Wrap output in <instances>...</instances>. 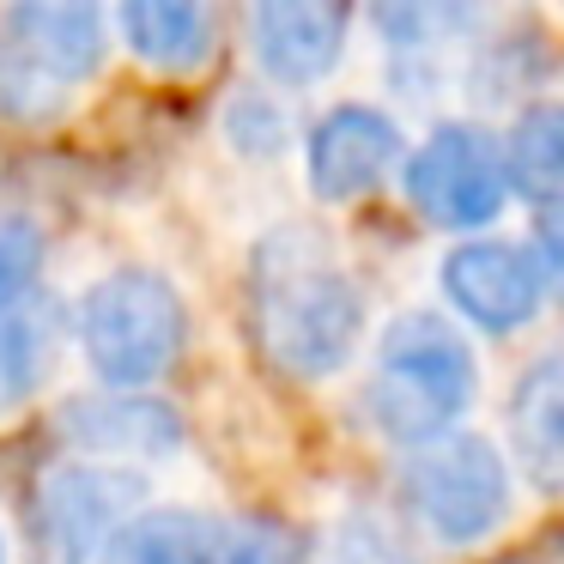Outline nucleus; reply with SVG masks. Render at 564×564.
Here are the masks:
<instances>
[{
	"label": "nucleus",
	"instance_id": "obj_8",
	"mask_svg": "<svg viewBox=\"0 0 564 564\" xmlns=\"http://www.w3.org/2000/svg\"><path fill=\"white\" fill-rule=\"evenodd\" d=\"M406 159L401 122L377 104H334L304 140V176L310 195L328 207H352V200L377 195Z\"/></svg>",
	"mask_w": 564,
	"mask_h": 564
},
{
	"label": "nucleus",
	"instance_id": "obj_2",
	"mask_svg": "<svg viewBox=\"0 0 564 564\" xmlns=\"http://www.w3.org/2000/svg\"><path fill=\"white\" fill-rule=\"evenodd\" d=\"M479 394V358L467 334L437 310H406L382 328L377 358L365 382V419L394 449L443 437L462 425V413Z\"/></svg>",
	"mask_w": 564,
	"mask_h": 564
},
{
	"label": "nucleus",
	"instance_id": "obj_5",
	"mask_svg": "<svg viewBox=\"0 0 564 564\" xmlns=\"http://www.w3.org/2000/svg\"><path fill=\"white\" fill-rule=\"evenodd\" d=\"M401 195L437 231H491L510 207V176H503V147L479 122H443L401 159Z\"/></svg>",
	"mask_w": 564,
	"mask_h": 564
},
{
	"label": "nucleus",
	"instance_id": "obj_7",
	"mask_svg": "<svg viewBox=\"0 0 564 564\" xmlns=\"http://www.w3.org/2000/svg\"><path fill=\"white\" fill-rule=\"evenodd\" d=\"M140 510V479L122 462H67L37 486V546L50 564H91L110 528Z\"/></svg>",
	"mask_w": 564,
	"mask_h": 564
},
{
	"label": "nucleus",
	"instance_id": "obj_6",
	"mask_svg": "<svg viewBox=\"0 0 564 564\" xmlns=\"http://www.w3.org/2000/svg\"><path fill=\"white\" fill-rule=\"evenodd\" d=\"M437 285L455 316L479 334H522L546 310V285H540L528 243L491 231H474L467 243H455L437 268Z\"/></svg>",
	"mask_w": 564,
	"mask_h": 564
},
{
	"label": "nucleus",
	"instance_id": "obj_19",
	"mask_svg": "<svg viewBox=\"0 0 564 564\" xmlns=\"http://www.w3.org/2000/svg\"><path fill=\"white\" fill-rule=\"evenodd\" d=\"M37 261H43L37 225H25V219H0V297L25 292V285L37 280Z\"/></svg>",
	"mask_w": 564,
	"mask_h": 564
},
{
	"label": "nucleus",
	"instance_id": "obj_17",
	"mask_svg": "<svg viewBox=\"0 0 564 564\" xmlns=\"http://www.w3.org/2000/svg\"><path fill=\"white\" fill-rule=\"evenodd\" d=\"M491 0H370V25L394 55H443L486 25Z\"/></svg>",
	"mask_w": 564,
	"mask_h": 564
},
{
	"label": "nucleus",
	"instance_id": "obj_10",
	"mask_svg": "<svg viewBox=\"0 0 564 564\" xmlns=\"http://www.w3.org/2000/svg\"><path fill=\"white\" fill-rule=\"evenodd\" d=\"M62 431L91 462H159V455L183 449V413L147 389L79 394L62 406Z\"/></svg>",
	"mask_w": 564,
	"mask_h": 564
},
{
	"label": "nucleus",
	"instance_id": "obj_13",
	"mask_svg": "<svg viewBox=\"0 0 564 564\" xmlns=\"http://www.w3.org/2000/svg\"><path fill=\"white\" fill-rule=\"evenodd\" d=\"M510 455L516 474L546 498H564V346L540 352L510 394Z\"/></svg>",
	"mask_w": 564,
	"mask_h": 564
},
{
	"label": "nucleus",
	"instance_id": "obj_3",
	"mask_svg": "<svg viewBox=\"0 0 564 564\" xmlns=\"http://www.w3.org/2000/svg\"><path fill=\"white\" fill-rule=\"evenodd\" d=\"M74 340L104 389H152L188 346V304L171 273L110 268L74 310Z\"/></svg>",
	"mask_w": 564,
	"mask_h": 564
},
{
	"label": "nucleus",
	"instance_id": "obj_22",
	"mask_svg": "<svg viewBox=\"0 0 564 564\" xmlns=\"http://www.w3.org/2000/svg\"><path fill=\"white\" fill-rule=\"evenodd\" d=\"M0 564H7V534H0Z\"/></svg>",
	"mask_w": 564,
	"mask_h": 564
},
{
	"label": "nucleus",
	"instance_id": "obj_15",
	"mask_svg": "<svg viewBox=\"0 0 564 564\" xmlns=\"http://www.w3.org/2000/svg\"><path fill=\"white\" fill-rule=\"evenodd\" d=\"M219 540L225 534L213 528V516L188 503H152V510H128L91 564H213Z\"/></svg>",
	"mask_w": 564,
	"mask_h": 564
},
{
	"label": "nucleus",
	"instance_id": "obj_9",
	"mask_svg": "<svg viewBox=\"0 0 564 564\" xmlns=\"http://www.w3.org/2000/svg\"><path fill=\"white\" fill-rule=\"evenodd\" d=\"M346 25H352L346 0H249L256 67L285 91H310L340 67Z\"/></svg>",
	"mask_w": 564,
	"mask_h": 564
},
{
	"label": "nucleus",
	"instance_id": "obj_11",
	"mask_svg": "<svg viewBox=\"0 0 564 564\" xmlns=\"http://www.w3.org/2000/svg\"><path fill=\"white\" fill-rule=\"evenodd\" d=\"M0 31L19 43L43 79L62 91L86 86L110 55V25H104V0H13V13L0 19Z\"/></svg>",
	"mask_w": 564,
	"mask_h": 564
},
{
	"label": "nucleus",
	"instance_id": "obj_20",
	"mask_svg": "<svg viewBox=\"0 0 564 564\" xmlns=\"http://www.w3.org/2000/svg\"><path fill=\"white\" fill-rule=\"evenodd\" d=\"M528 256H534V268H540L546 297H552V304H564V207L540 213L534 237H528Z\"/></svg>",
	"mask_w": 564,
	"mask_h": 564
},
{
	"label": "nucleus",
	"instance_id": "obj_12",
	"mask_svg": "<svg viewBox=\"0 0 564 564\" xmlns=\"http://www.w3.org/2000/svg\"><path fill=\"white\" fill-rule=\"evenodd\" d=\"M122 50L159 79H195L219 50V0H122Z\"/></svg>",
	"mask_w": 564,
	"mask_h": 564
},
{
	"label": "nucleus",
	"instance_id": "obj_16",
	"mask_svg": "<svg viewBox=\"0 0 564 564\" xmlns=\"http://www.w3.org/2000/svg\"><path fill=\"white\" fill-rule=\"evenodd\" d=\"M503 147V176H510V195L528 200L534 213L564 207V104L540 98L522 104V116L510 122Z\"/></svg>",
	"mask_w": 564,
	"mask_h": 564
},
{
	"label": "nucleus",
	"instance_id": "obj_18",
	"mask_svg": "<svg viewBox=\"0 0 564 564\" xmlns=\"http://www.w3.org/2000/svg\"><path fill=\"white\" fill-rule=\"evenodd\" d=\"M67 110V91L55 79H43L37 67L19 55V43L0 31V116L7 122H50Z\"/></svg>",
	"mask_w": 564,
	"mask_h": 564
},
{
	"label": "nucleus",
	"instance_id": "obj_4",
	"mask_svg": "<svg viewBox=\"0 0 564 564\" xmlns=\"http://www.w3.org/2000/svg\"><path fill=\"white\" fill-rule=\"evenodd\" d=\"M401 503L419 534H431L437 546H479L510 522L516 474L491 437L455 425L443 437L406 449Z\"/></svg>",
	"mask_w": 564,
	"mask_h": 564
},
{
	"label": "nucleus",
	"instance_id": "obj_1",
	"mask_svg": "<svg viewBox=\"0 0 564 564\" xmlns=\"http://www.w3.org/2000/svg\"><path fill=\"white\" fill-rule=\"evenodd\" d=\"M249 322L256 346L292 382L340 377L365 340V292L328 231L273 225L249 256Z\"/></svg>",
	"mask_w": 564,
	"mask_h": 564
},
{
	"label": "nucleus",
	"instance_id": "obj_21",
	"mask_svg": "<svg viewBox=\"0 0 564 564\" xmlns=\"http://www.w3.org/2000/svg\"><path fill=\"white\" fill-rule=\"evenodd\" d=\"M213 564H292V540L280 528H249V534H225Z\"/></svg>",
	"mask_w": 564,
	"mask_h": 564
},
{
	"label": "nucleus",
	"instance_id": "obj_14",
	"mask_svg": "<svg viewBox=\"0 0 564 564\" xmlns=\"http://www.w3.org/2000/svg\"><path fill=\"white\" fill-rule=\"evenodd\" d=\"M67 352V310L50 292L0 297V413H19L55 382V365Z\"/></svg>",
	"mask_w": 564,
	"mask_h": 564
}]
</instances>
